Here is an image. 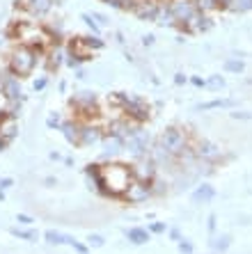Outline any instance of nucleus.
<instances>
[{
	"mask_svg": "<svg viewBox=\"0 0 252 254\" xmlns=\"http://www.w3.org/2000/svg\"><path fill=\"white\" fill-rule=\"evenodd\" d=\"M177 245H179V252H181V254H192V252H195V245H192L188 238H181Z\"/></svg>",
	"mask_w": 252,
	"mask_h": 254,
	"instance_id": "obj_31",
	"label": "nucleus"
},
{
	"mask_svg": "<svg viewBox=\"0 0 252 254\" xmlns=\"http://www.w3.org/2000/svg\"><path fill=\"white\" fill-rule=\"evenodd\" d=\"M126 238H128V243H133V245H145V243H149L152 234H149V229L131 227V229H126Z\"/></svg>",
	"mask_w": 252,
	"mask_h": 254,
	"instance_id": "obj_20",
	"label": "nucleus"
},
{
	"mask_svg": "<svg viewBox=\"0 0 252 254\" xmlns=\"http://www.w3.org/2000/svg\"><path fill=\"white\" fill-rule=\"evenodd\" d=\"M16 2L34 19H44L55 5V0H16Z\"/></svg>",
	"mask_w": 252,
	"mask_h": 254,
	"instance_id": "obj_13",
	"label": "nucleus"
},
{
	"mask_svg": "<svg viewBox=\"0 0 252 254\" xmlns=\"http://www.w3.org/2000/svg\"><path fill=\"white\" fill-rule=\"evenodd\" d=\"M51 161H62V154H58V151H51Z\"/></svg>",
	"mask_w": 252,
	"mask_h": 254,
	"instance_id": "obj_45",
	"label": "nucleus"
},
{
	"mask_svg": "<svg viewBox=\"0 0 252 254\" xmlns=\"http://www.w3.org/2000/svg\"><path fill=\"white\" fill-rule=\"evenodd\" d=\"M124 144H126V142L122 140V138H115V135H103V140H101L103 154H101V158H103V161H113L115 156L124 151Z\"/></svg>",
	"mask_w": 252,
	"mask_h": 254,
	"instance_id": "obj_14",
	"label": "nucleus"
},
{
	"mask_svg": "<svg viewBox=\"0 0 252 254\" xmlns=\"http://www.w3.org/2000/svg\"><path fill=\"white\" fill-rule=\"evenodd\" d=\"M46 51H44V48L26 46V44H16V46L12 48L9 57H7V69H9L14 76L26 78V76L32 74L34 67L39 64V57H46Z\"/></svg>",
	"mask_w": 252,
	"mask_h": 254,
	"instance_id": "obj_1",
	"label": "nucleus"
},
{
	"mask_svg": "<svg viewBox=\"0 0 252 254\" xmlns=\"http://www.w3.org/2000/svg\"><path fill=\"white\" fill-rule=\"evenodd\" d=\"M46 126L51 128V131H60V126H62V114H60V113H48Z\"/></svg>",
	"mask_w": 252,
	"mask_h": 254,
	"instance_id": "obj_28",
	"label": "nucleus"
},
{
	"mask_svg": "<svg viewBox=\"0 0 252 254\" xmlns=\"http://www.w3.org/2000/svg\"><path fill=\"white\" fill-rule=\"evenodd\" d=\"M103 2H108V0H103Z\"/></svg>",
	"mask_w": 252,
	"mask_h": 254,
	"instance_id": "obj_50",
	"label": "nucleus"
},
{
	"mask_svg": "<svg viewBox=\"0 0 252 254\" xmlns=\"http://www.w3.org/2000/svg\"><path fill=\"white\" fill-rule=\"evenodd\" d=\"M12 186H14L12 176H0V190H9Z\"/></svg>",
	"mask_w": 252,
	"mask_h": 254,
	"instance_id": "obj_37",
	"label": "nucleus"
},
{
	"mask_svg": "<svg viewBox=\"0 0 252 254\" xmlns=\"http://www.w3.org/2000/svg\"><path fill=\"white\" fill-rule=\"evenodd\" d=\"M152 188H149V183H145V181H131V186L126 188L124 193H122L120 199H124L126 204H145L147 199H152Z\"/></svg>",
	"mask_w": 252,
	"mask_h": 254,
	"instance_id": "obj_9",
	"label": "nucleus"
},
{
	"mask_svg": "<svg viewBox=\"0 0 252 254\" xmlns=\"http://www.w3.org/2000/svg\"><path fill=\"white\" fill-rule=\"evenodd\" d=\"M149 188H152V195H154V197H160V195L167 193V183H165V181H160L158 176H156V179L149 183Z\"/></svg>",
	"mask_w": 252,
	"mask_h": 254,
	"instance_id": "obj_27",
	"label": "nucleus"
},
{
	"mask_svg": "<svg viewBox=\"0 0 252 254\" xmlns=\"http://www.w3.org/2000/svg\"><path fill=\"white\" fill-rule=\"evenodd\" d=\"M0 201H5V190H0Z\"/></svg>",
	"mask_w": 252,
	"mask_h": 254,
	"instance_id": "obj_47",
	"label": "nucleus"
},
{
	"mask_svg": "<svg viewBox=\"0 0 252 254\" xmlns=\"http://www.w3.org/2000/svg\"><path fill=\"white\" fill-rule=\"evenodd\" d=\"M229 7H232L234 12H250V9H252V0H232Z\"/></svg>",
	"mask_w": 252,
	"mask_h": 254,
	"instance_id": "obj_29",
	"label": "nucleus"
},
{
	"mask_svg": "<svg viewBox=\"0 0 252 254\" xmlns=\"http://www.w3.org/2000/svg\"><path fill=\"white\" fill-rule=\"evenodd\" d=\"M46 85H48V78H46V76H41V78H37V81H34L32 89H34V92H41V89H46Z\"/></svg>",
	"mask_w": 252,
	"mask_h": 254,
	"instance_id": "obj_34",
	"label": "nucleus"
},
{
	"mask_svg": "<svg viewBox=\"0 0 252 254\" xmlns=\"http://www.w3.org/2000/svg\"><path fill=\"white\" fill-rule=\"evenodd\" d=\"M154 39H156L154 34H145V37H142V44H145V46H152V44H154Z\"/></svg>",
	"mask_w": 252,
	"mask_h": 254,
	"instance_id": "obj_43",
	"label": "nucleus"
},
{
	"mask_svg": "<svg viewBox=\"0 0 252 254\" xmlns=\"http://www.w3.org/2000/svg\"><path fill=\"white\" fill-rule=\"evenodd\" d=\"M0 94L5 96V101H23V87H21V78L14 76L9 69L0 74Z\"/></svg>",
	"mask_w": 252,
	"mask_h": 254,
	"instance_id": "obj_6",
	"label": "nucleus"
},
{
	"mask_svg": "<svg viewBox=\"0 0 252 254\" xmlns=\"http://www.w3.org/2000/svg\"><path fill=\"white\" fill-rule=\"evenodd\" d=\"M92 19L96 21V26H99V28L108 26V19H106V16H103V14H99V12H92Z\"/></svg>",
	"mask_w": 252,
	"mask_h": 254,
	"instance_id": "obj_38",
	"label": "nucleus"
},
{
	"mask_svg": "<svg viewBox=\"0 0 252 254\" xmlns=\"http://www.w3.org/2000/svg\"><path fill=\"white\" fill-rule=\"evenodd\" d=\"M216 197V188L211 183H202L192 190V204H209Z\"/></svg>",
	"mask_w": 252,
	"mask_h": 254,
	"instance_id": "obj_18",
	"label": "nucleus"
},
{
	"mask_svg": "<svg viewBox=\"0 0 252 254\" xmlns=\"http://www.w3.org/2000/svg\"><path fill=\"white\" fill-rule=\"evenodd\" d=\"M101 176H103V188H106V197H117L131 186L133 174L128 165L122 163H110V165H101Z\"/></svg>",
	"mask_w": 252,
	"mask_h": 254,
	"instance_id": "obj_3",
	"label": "nucleus"
},
{
	"mask_svg": "<svg viewBox=\"0 0 252 254\" xmlns=\"http://www.w3.org/2000/svg\"><path fill=\"white\" fill-rule=\"evenodd\" d=\"M174 83H177V85H186L188 78L184 74H174Z\"/></svg>",
	"mask_w": 252,
	"mask_h": 254,
	"instance_id": "obj_41",
	"label": "nucleus"
},
{
	"mask_svg": "<svg viewBox=\"0 0 252 254\" xmlns=\"http://www.w3.org/2000/svg\"><path fill=\"white\" fill-rule=\"evenodd\" d=\"M225 87V78L220 74H213L206 78V89H211V92H218V89H222Z\"/></svg>",
	"mask_w": 252,
	"mask_h": 254,
	"instance_id": "obj_25",
	"label": "nucleus"
},
{
	"mask_svg": "<svg viewBox=\"0 0 252 254\" xmlns=\"http://www.w3.org/2000/svg\"><path fill=\"white\" fill-rule=\"evenodd\" d=\"M165 231H167L165 222H152L149 225V234H165Z\"/></svg>",
	"mask_w": 252,
	"mask_h": 254,
	"instance_id": "obj_33",
	"label": "nucleus"
},
{
	"mask_svg": "<svg viewBox=\"0 0 252 254\" xmlns=\"http://www.w3.org/2000/svg\"><path fill=\"white\" fill-rule=\"evenodd\" d=\"M16 222H19V225H23V227H30L34 220L30 218V215H26V213H19V215H16Z\"/></svg>",
	"mask_w": 252,
	"mask_h": 254,
	"instance_id": "obj_36",
	"label": "nucleus"
},
{
	"mask_svg": "<svg viewBox=\"0 0 252 254\" xmlns=\"http://www.w3.org/2000/svg\"><path fill=\"white\" fill-rule=\"evenodd\" d=\"M154 21L163 28H177V19H174V14H172V9H170L167 2H160L158 5V14H156Z\"/></svg>",
	"mask_w": 252,
	"mask_h": 254,
	"instance_id": "obj_19",
	"label": "nucleus"
},
{
	"mask_svg": "<svg viewBox=\"0 0 252 254\" xmlns=\"http://www.w3.org/2000/svg\"><path fill=\"white\" fill-rule=\"evenodd\" d=\"M110 101L120 108L122 114H126L128 119H133L135 124H140V126H142L145 121H149V117H152V106H149L142 96H138V94L115 92L113 96H110Z\"/></svg>",
	"mask_w": 252,
	"mask_h": 254,
	"instance_id": "obj_2",
	"label": "nucleus"
},
{
	"mask_svg": "<svg viewBox=\"0 0 252 254\" xmlns=\"http://www.w3.org/2000/svg\"><path fill=\"white\" fill-rule=\"evenodd\" d=\"M69 106L76 110V119L80 121H94L99 117V94L90 92V89H83V92H76L69 101Z\"/></svg>",
	"mask_w": 252,
	"mask_h": 254,
	"instance_id": "obj_4",
	"label": "nucleus"
},
{
	"mask_svg": "<svg viewBox=\"0 0 252 254\" xmlns=\"http://www.w3.org/2000/svg\"><path fill=\"white\" fill-rule=\"evenodd\" d=\"M103 135L106 133H103V128H101L96 121H83L78 147H94V144H101Z\"/></svg>",
	"mask_w": 252,
	"mask_h": 254,
	"instance_id": "obj_11",
	"label": "nucleus"
},
{
	"mask_svg": "<svg viewBox=\"0 0 252 254\" xmlns=\"http://www.w3.org/2000/svg\"><path fill=\"white\" fill-rule=\"evenodd\" d=\"M9 234L14 236V238H21V241H28V243H34L37 238H39V234L34 231V229H30V227H12L9 229Z\"/></svg>",
	"mask_w": 252,
	"mask_h": 254,
	"instance_id": "obj_21",
	"label": "nucleus"
},
{
	"mask_svg": "<svg viewBox=\"0 0 252 254\" xmlns=\"http://www.w3.org/2000/svg\"><path fill=\"white\" fill-rule=\"evenodd\" d=\"M131 174L135 181L152 183L158 176V165L152 161V156H142V158H135V163L131 165Z\"/></svg>",
	"mask_w": 252,
	"mask_h": 254,
	"instance_id": "obj_7",
	"label": "nucleus"
},
{
	"mask_svg": "<svg viewBox=\"0 0 252 254\" xmlns=\"http://www.w3.org/2000/svg\"><path fill=\"white\" fill-rule=\"evenodd\" d=\"M44 183H46L48 188H53V186H58V179H53V176H46V179H44Z\"/></svg>",
	"mask_w": 252,
	"mask_h": 254,
	"instance_id": "obj_44",
	"label": "nucleus"
},
{
	"mask_svg": "<svg viewBox=\"0 0 252 254\" xmlns=\"http://www.w3.org/2000/svg\"><path fill=\"white\" fill-rule=\"evenodd\" d=\"M87 245H90V248H103V245H106V238L99 234H90L87 236Z\"/></svg>",
	"mask_w": 252,
	"mask_h": 254,
	"instance_id": "obj_30",
	"label": "nucleus"
},
{
	"mask_svg": "<svg viewBox=\"0 0 252 254\" xmlns=\"http://www.w3.org/2000/svg\"><path fill=\"white\" fill-rule=\"evenodd\" d=\"M2 39H5V34H2V32H0V46H2Z\"/></svg>",
	"mask_w": 252,
	"mask_h": 254,
	"instance_id": "obj_48",
	"label": "nucleus"
},
{
	"mask_svg": "<svg viewBox=\"0 0 252 254\" xmlns=\"http://www.w3.org/2000/svg\"><path fill=\"white\" fill-rule=\"evenodd\" d=\"M170 9H172L174 19H177V26H184L197 14V7H195V0H170L167 2Z\"/></svg>",
	"mask_w": 252,
	"mask_h": 254,
	"instance_id": "obj_12",
	"label": "nucleus"
},
{
	"mask_svg": "<svg viewBox=\"0 0 252 254\" xmlns=\"http://www.w3.org/2000/svg\"><path fill=\"white\" fill-rule=\"evenodd\" d=\"M158 5L160 0H138V5L133 7V14L140 21H154L158 14Z\"/></svg>",
	"mask_w": 252,
	"mask_h": 254,
	"instance_id": "obj_15",
	"label": "nucleus"
},
{
	"mask_svg": "<svg viewBox=\"0 0 252 254\" xmlns=\"http://www.w3.org/2000/svg\"><path fill=\"white\" fill-rule=\"evenodd\" d=\"M170 238H172L174 243H179V241H181V234H179V229H170Z\"/></svg>",
	"mask_w": 252,
	"mask_h": 254,
	"instance_id": "obj_42",
	"label": "nucleus"
},
{
	"mask_svg": "<svg viewBox=\"0 0 252 254\" xmlns=\"http://www.w3.org/2000/svg\"><path fill=\"white\" fill-rule=\"evenodd\" d=\"M216 222H218V218L216 215H209V222H206V229H209V234H216Z\"/></svg>",
	"mask_w": 252,
	"mask_h": 254,
	"instance_id": "obj_39",
	"label": "nucleus"
},
{
	"mask_svg": "<svg viewBox=\"0 0 252 254\" xmlns=\"http://www.w3.org/2000/svg\"><path fill=\"white\" fill-rule=\"evenodd\" d=\"M80 126H83V121L80 119H64L62 121V126H60V131H62V138H64L71 147H78V140H80Z\"/></svg>",
	"mask_w": 252,
	"mask_h": 254,
	"instance_id": "obj_16",
	"label": "nucleus"
},
{
	"mask_svg": "<svg viewBox=\"0 0 252 254\" xmlns=\"http://www.w3.org/2000/svg\"><path fill=\"white\" fill-rule=\"evenodd\" d=\"M229 117H232V119H243V121L252 119V114L250 113H243V110H234V113H229Z\"/></svg>",
	"mask_w": 252,
	"mask_h": 254,
	"instance_id": "obj_35",
	"label": "nucleus"
},
{
	"mask_svg": "<svg viewBox=\"0 0 252 254\" xmlns=\"http://www.w3.org/2000/svg\"><path fill=\"white\" fill-rule=\"evenodd\" d=\"M248 85H252V78H250V81H248Z\"/></svg>",
	"mask_w": 252,
	"mask_h": 254,
	"instance_id": "obj_49",
	"label": "nucleus"
},
{
	"mask_svg": "<svg viewBox=\"0 0 252 254\" xmlns=\"http://www.w3.org/2000/svg\"><path fill=\"white\" fill-rule=\"evenodd\" d=\"M152 144H154V142H152V138H149V133L140 128L138 133L131 135V138L126 140L124 151H128L133 158H142V156H149V149H152Z\"/></svg>",
	"mask_w": 252,
	"mask_h": 254,
	"instance_id": "obj_8",
	"label": "nucleus"
},
{
	"mask_svg": "<svg viewBox=\"0 0 252 254\" xmlns=\"http://www.w3.org/2000/svg\"><path fill=\"white\" fill-rule=\"evenodd\" d=\"M156 144H158L163 151H167L170 156H174V158H179L184 151H186L188 147H190L192 142L190 138H188V133L184 131V128H177V126H170L165 128L163 133L158 135V140H156Z\"/></svg>",
	"mask_w": 252,
	"mask_h": 254,
	"instance_id": "obj_5",
	"label": "nucleus"
},
{
	"mask_svg": "<svg viewBox=\"0 0 252 254\" xmlns=\"http://www.w3.org/2000/svg\"><path fill=\"white\" fill-rule=\"evenodd\" d=\"M192 151H195V156H197V161H204V163H218L220 156H222V149L216 144V142L211 140H197L195 144H192Z\"/></svg>",
	"mask_w": 252,
	"mask_h": 254,
	"instance_id": "obj_10",
	"label": "nucleus"
},
{
	"mask_svg": "<svg viewBox=\"0 0 252 254\" xmlns=\"http://www.w3.org/2000/svg\"><path fill=\"white\" fill-rule=\"evenodd\" d=\"M243 69H246V64H243L239 57H229V60H225V71H229V74H243Z\"/></svg>",
	"mask_w": 252,
	"mask_h": 254,
	"instance_id": "obj_26",
	"label": "nucleus"
},
{
	"mask_svg": "<svg viewBox=\"0 0 252 254\" xmlns=\"http://www.w3.org/2000/svg\"><path fill=\"white\" fill-rule=\"evenodd\" d=\"M5 147H7V142L2 140V138H0V154H2V151H5Z\"/></svg>",
	"mask_w": 252,
	"mask_h": 254,
	"instance_id": "obj_46",
	"label": "nucleus"
},
{
	"mask_svg": "<svg viewBox=\"0 0 252 254\" xmlns=\"http://www.w3.org/2000/svg\"><path fill=\"white\" fill-rule=\"evenodd\" d=\"M190 83H192L195 87H206V81H204V78H199V76H192Z\"/></svg>",
	"mask_w": 252,
	"mask_h": 254,
	"instance_id": "obj_40",
	"label": "nucleus"
},
{
	"mask_svg": "<svg viewBox=\"0 0 252 254\" xmlns=\"http://www.w3.org/2000/svg\"><path fill=\"white\" fill-rule=\"evenodd\" d=\"M16 133H19V119L7 117V114H0V138L9 144V142L16 138Z\"/></svg>",
	"mask_w": 252,
	"mask_h": 254,
	"instance_id": "obj_17",
	"label": "nucleus"
},
{
	"mask_svg": "<svg viewBox=\"0 0 252 254\" xmlns=\"http://www.w3.org/2000/svg\"><path fill=\"white\" fill-rule=\"evenodd\" d=\"M229 245H232V236H229V234L216 236V238L211 241V248H213V252H216V254L227 252V250H229Z\"/></svg>",
	"mask_w": 252,
	"mask_h": 254,
	"instance_id": "obj_23",
	"label": "nucleus"
},
{
	"mask_svg": "<svg viewBox=\"0 0 252 254\" xmlns=\"http://www.w3.org/2000/svg\"><path fill=\"white\" fill-rule=\"evenodd\" d=\"M80 41H83V44H85L87 48H90V51H101V48H103V39H101L99 34H90V37H80Z\"/></svg>",
	"mask_w": 252,
	"mask_h": 254,
	"instance_id": "obj_24",
	"label": "nucleus"
},
{
	"mask_svg": "<svg viewBox=\"0 0 252 254\" xmlns=\"http://www.w3.org/2000/svg\"><path fill=\"white\" fill-rule=\"evenodd\" d=\"M80 19L85 21V26H87V28H90V30H92V32H94V34H99V30H101V28H99V26H96V21H94V19H92V14H83V16H80Z\"/></svg>",
	"mask_w": 252,
	"mask_h": 254,
	"instance_id": "obj_32",
	"label": "nucleus"
},
{
	"mask_svg": "<svg viewBox=\"0 0 252 254\" xmlns=\"http://www.w3.org/2000/svg\"><path fill=\"white\" fill-rule=\"evenodd\" d=\"M218 108H236V101L234 99H213V101L202 103L199 110H218Z\"/></svg>",
	"mask_w": 252,
	"mask_h": 254,
	"instance_id": "obj_22",
	"label": "nucleus"
}]
</instances>
